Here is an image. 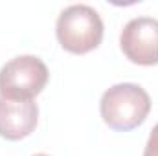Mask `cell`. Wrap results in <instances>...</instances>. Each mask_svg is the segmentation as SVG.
<instances>
[{
  "mask_svg": "<svg viewBox=\"0 0 158 156\" xmlns=\"http://www.w3.org/2000/svg\"><path fill=\"white\" fill-rule=\"evenodd\" d=\"M143 156H158V123L153 127V130L149 134V140H147Z\"/></svg>",
  "mask_w": 158,
  "mask_h": 156,
  "instance_id": "cell-6",
  "label": "cell"
},
{
  "mask_svg": "<svg viewBox=\"0 0 158 156\" xmlns=\"http://www.w3.org/2000/svg\"><path fill=\"white\" fill-rule=\"evenodd\" d=\"M50 79L44 61L35 55H19L0 68V97L33 101Z\"/></svg>",
  "mask_w": 158,
  "mask_h": 156,
  "instance_id": "cell-3",
  "label": "cell"
},
{
  "mask_svg": "<svg viewBox=\"0 0 158 156\" xmlns=\"http://www.w3.org/2000/svg\"><path fill=\"white\" fill-rule=\"evenodd\" d=\"M39 121V107L35 101H11L0 97V136L19 142L30 136Z\"/></svg>",
  "mask_w": 158,
  "mask_h": 156,
  "instance_id": "cell-5",
  "label": "cell"
},
{
  "mask_svg": "<svg viewBox=\"0 0 158 156\" xmlns=\"http://www.w3.org/2000/svg\"><path fill=\"white\" fill-rule=\"evenodd\" d=\"M103 121L119 132L140 127L151 112L149 94L134 83H119L103 92L99 101Z\"/></svg>",
  "mask_w": 158,
  "mask_h": 156,
  "instance_id": "cell-1",
  "label": "cell"
},
{
  "mask_svg": "<svg viewBox=\"0 0 158 156\" xmlns=\"http://www.w3.org/2000/svg\"><path fill=\"white\" fill-rule=\"evenodd\" d=\"M33 156H48V154H33Z\"/></svg>",
  "mask_w": 158,
  "mask_h": 156,
  "instance_id": "cell-7",
  "label": "cell"
},
{
  "mask_svg": "<svg viewBox=\"0 0 158 156\" xmlns=\"http://www.w3.org/2000/svg\"><path fill=\"white\" fill-rule=\"evenodd\" d=\"M119 46L123 55L134 64H158V20L153 17L129 20L121 30Z\"/></svg>",
  "mask_w": 158,
  "mask_h": 156,
  "instance_id": "cell-4",
  "label": "cell"
},
{
  "mask_svg": "<svg viewBox=\"0 0 158 156\" xmlns=\"http://www.w3.org/2000/svg\"><path fill=\"white\" fill-rule=\"evenodd\" d=\"M55 33L63 50L83 55L101 44L103 20L94 7L86 4H74L61 11Z\"/></svg>",
  "mask_w": 158,
  "mask_h": 156,
  "instance_id": "cell-2",
  "label": "cell"
}]
</instances>
